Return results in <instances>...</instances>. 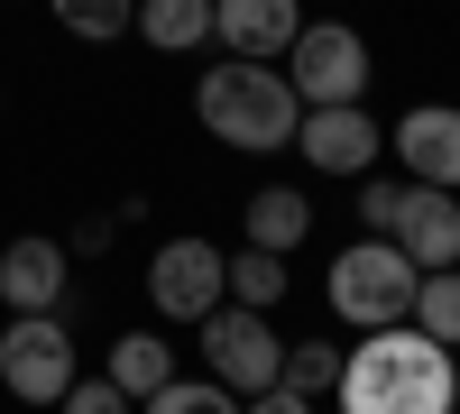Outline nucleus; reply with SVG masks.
I'll return each mask as SVG.
<instances>
[{
	"label": "nucleus",
	"mask_w": 460,
	"mask_h": 414,
	"mask_svg": "<svg viewBox=\"0 0 460 414\" xmlns=\"http://www.w3.org/2000/svg\"><path fill=\"white\" fill-rule=\"evenodd\" d=\"M295 147L314 175H368L377 147H387V129L368 120V101H332V110H304L295 120Z\"/></svg>",
	"instance_id": "obj_8"
},
{
	"label": "nucleus",
	"mask_w": 460,
	"mask_h": 414,
	"mask_svg": "<svg viewBox=\"0 0 460 414\" xmlns=\"http://www.w3.org/2000/svg\"><path fill=\"white\" fill-rule=\"evenodd\" d=\"M221 277H230V258H221L212 240H166L157 258H147V295H157L166 322H203L221 295H230Z\"/></svg>",
	"instance_id": "obj_7"
},
{
	"label": "nucleus",
	"mask_w": 460,
	"mask_h": 414,
	"mask_svg": "<svg viewBox=\"0 0 460 414\" xmlns=\"http://www.w3.org/2000/svg\"><path fill=\"white\" fill-rule=\"evenodd\" d=\"M304 231H314V203L295 194V184H267V194H249V249L267 258H295Z\"/></svg>",
	"instance_id": "obj_14"
},
{
	"label": "nucleus",
	"mask_w": 460,
	"mask_h": 414,
	"mask_svg": "<svg viewBox=\"0 0 460 414\" xmlns=\"http://www.w3.org/2000/svg\"><path fill=\"white\" fill-rule=\"evenodd\" d=\"M194 120L221 138V147H249V157H267V147H295V120H304V101L277 65H203V84H194Z\"/></svg>",
	"instance_id": "obj_2"
},
{
	"label": "nucleus",
	"mask_w": 460,
	"mask_h": 414,
	"mask_svg": "<svg viewBox=\"0 0 460 414\" xmlns=\"http://www.w3.org/2000/svg\"><path fill=\"white\" fill-rule=\"evenodd\" d=\"M212 37L230 56H258L267 65V56H286L304 37V10H295V0H212Z\"/></svg>",
	"instance_id": "obj_11"
},
{
	"label": "nucleus",
	"mask_w": 460,
	"mask_h": 414,
	"mask_svg": "<svg viewBox=\"0 0 460 414\" xmlns=\"http://www.w3.org/2000/svg\"><path fill=\"white\" fill-rule=\"evenodd\" d=\"M230 295H240L249 313H267V304H286V258H267V249H240L230 258V277H221Z\"/></svg>",
	"instance_id": "obj_17"
},
{
	"label": "nucleus",
	"mask_w": 460,
	"mask_h": 414,
	"mask_svg": "<svg viewBox=\"0 0 460 414\" xmlns=\"http://www.w3.org/2000/svg\"><path fill=\"white\" fill-rule=\"evenodd\" d=\"M414 268H460V194H442V184H405V203H396V231H387Z\"/></svg>",
	"instance_id": "obj_10"
},
{
	"label": "nucleus",
	"mask_w": 460,
	"mask_h": 414,
	"mask_svg": "<svg viewBox=\"0 0 460 414\" xmlns=\"http://www.w3.org/2000/svg\"><path fill=\"white\" fill-rule=\"evenodd\" d=\"M295 101L304 110H332V101H368V37L359 28H341V19H304V37H295Z\"/></svg>",
	"instance_id": "obj_4"
},
{
	"label": "nucleus",
	"mask_w": 460,
	"mask_h": 414,
	"mask_svg": "<svg viewBox=\"0 0 460 414\" xmlns=\"http://www.w3.org/2000/svg\"><path fill=\"white\" fill-rule=\"evenodd\" d=\"M138 37L166 56H194L212 37V0H138Z\"/></svg>",
	"instance_id": "obj_15"
},
{
	"label": "nucleus",
	"mask_w": 460,
	"mask_h": 414,
	"mask_svg": "<svg viewBox=\"0 0 460 414\" xmlns=\"http://www.w3.org/2000/svg\"><path fill=\"white\" fill-rule=\"evenodd\" d=\"M341 414H451L460 405V359L424 341L414 322L368 331L359 350H341Z\"/></svg>",
	"instance_id": "obj_1"
},
{
	"label": "nucleus",
	"mask_w": 460,
	"mask_h": 414,
	"mask_svg": "<svg viewBox=\"0 0 460 414\" xmlns=\"http://www.w3.org/2000/svg\"><path fill=\"white\" fill-rule=\"evenodd\" d=\"M240 414H314V405H304V396H295V387H267V396H249V405H240Z\"/></svg>",
	"instance_id": "obj_23"
},
{
	"label": "nucleus",
	"mask_w": 460,
	"mask_h": 414,
	"mask_svg": "<svg viewBox=\"0 0 460 414\" xmlns=\"http://www.w3.org/2000/svg\"><path fill=\"white\" fill-rule=\"evenodd\" d=\"M249 396H230L221 378H175V387H157L147 396V414H240Z\"/></svg>",
	"instance_id": "obj_20"
},
{
	"label": "nucleus",
	"mask_w": 460,
	"mask_h": 414,
	"mask_svg": "<svg viewBox=\"0 0 460 414\" xmlns=\"http://www.w3.org/2000/svg\"><path fill=\"white\" fill-rule=\"evenodd\" d=\"M396 203H405V184L359 175V231H368V240H387V231H396Z\"/></svg>",
	"instance_id": "obj_21"
},
{
	"label": "nucleus",
	"mask_w": 460,
	"mask_h": 414,
	"mask_svg": "<svg viewBox=\"0 0 460 414\" xmlns=\"http://www.w3.org/2000/svg\"><path fill=\"white\" fill-rule=\"evenodd\" d=\"M111 387H120L129 405H147L157 387H175V350L157 341V331H120V341H111V368H102Z\"/></svg>",
	"instance_id": "obj_13"
},
{
	"label": "nucleus",
	"mask_w": 460,
	"mask_h": 414,
	"mask_svg": "<svg viewBox=\"0 0 460 414\" xmlns=\"http://www.w3.org/2000/svg\"><path fill=\"white\" fill-rule=\"evenodd\" d=\"M286 368V341L267 331V313L249 304H212L203 313V378H221L230 396H267Z\"/></svg>",
	"instance_id": "obj_5"
},
{
	"label": "nucleus",
	"mask_w": 460,
	"mask_h": 414,
	"mask_svg": "<svg viewBox=\"0 0 460 414\" xmlns=\"http://www.w3.org/2000/svg\"><path fill=\"white\" fill-rule=\"evenodd\" d=\"M277 387H295L304 405L332 396V387H341V350H332V341H295V350H286V368H277Z\"/></svg>",
	"instance_id": "obj_18"
},
{
	"label": "nucleus",
	"mask_w": 460,
	"mask_h": 414,
	"mask_svg": "<svg viewBox=\"0 0 460 414\" xmlns=\"http://www.w3.org/2000/svg\"><path fill=\"white\" fill-rule=\"evenodd\" d=\"M56 295H65V249L56 240H10L0 249V304L10 313H56Z\"/></svg>",
	"instance_id": "obj_12"
},
{
	"label": "nucleus",
	"mask_w": 460,
	"mask_h": 414,
	"mask_svg": "<svg viewBox=\"0 0 460 414\" xmlns=\"http://www.w3.org/2000/svg\"><path fill=\"white\" fill-rule=\"evenodd\" d=\"M414 331L442 350H460V268H433L424 286H414Z\"/></svg>",
	"instance_id": "obj_16"
},
{
	"label": "nucleus",
	"mask_w": 460,
	"mask_h": 414,
	"mask_svg": "<svg viewBox=\"0 0 460 414\" xmlns=\"http://www.w3.org/2000/svg\"><path fill=\"white\" fill-rule=\"evenodd\" d=\"M387 147L405 157V184H442V194H460V110L414 101L405 120L387 129Z\"/></svg>",
	"instance_id": "obj_9"
},
{
	"label": "nucleus",
	"mask_w": 460,
	"mask_h": 414,
	"mask_svg": "<svg viewBox=\"0 0 460 414\" xmlns=\"http://www.w3.org/2000/svg\"><path fill=\"white\" fill-rule=\"evenodd\" d=\"M414 286H424V268L396 249V240H350L332 258V277H323V295H332V313L341 322H359V331H387V322H414Z\"/></svg>",
	"instance_id": "obj_3"
},
{
	"label": "nucleus",
	"mask_w": 460,
	"mask_h": 414,
	"mask_svg": "<svg viewBox=\"0 0 460 414\" xmlns=\"http://www.w3.org/2000/svg\"><path fill=\"white\" fill-rule=\"evenodd\" d=\"M0 387H10L19 405H65V387H74V331L56 313H19L10 331H0Z\"/></svg>",
	"instance_id": "obj_6"
},
{
	"label": "nucleus",
	"mask_w": 460,
	"mask_h": 414,
	"mask_svg": "<svg viewBox=\"0 0 460 414\" xmlns=\"http://www.w3.org/2000/svg\"><path fill=\"white\" fill-rule=\"evenodd\" d=\"M56 414H129V396H120V387H111V378H74Z\"/></svg>",
	"instance_id": "obj_22"
},
{
	"label": "nucleus",
	"mask_w": 460,
	"mask_h": 414,
	"mask_svg": "<svg viewBox=\"0 0 460 414\" xmlns=\"http://www.w3.org/2000/svg\"><path fill=\"white\" fill-rule=\"evenodd\" d=\"M47 10H56L74 37H93V47H102V37H129V28H138V0H47Z\"/></svg>",
	"instance_id": "obj_19"
}]
</instances>
